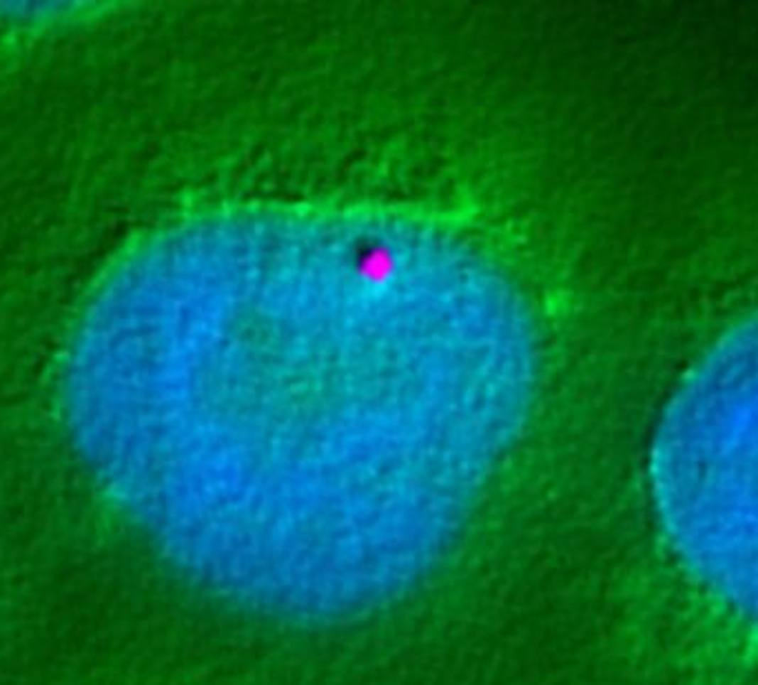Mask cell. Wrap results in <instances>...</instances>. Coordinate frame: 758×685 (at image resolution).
Wrapping results in <instances>:
<instances>
[{"label":"cell","instance_id":"6da1fadb","mask_svg":"<svg viewBox=\"0 0 758 685\" xmlns=\"http://www.w3.org/2000/svg\"><path fill=\"white\" fill-rule=\"evenodd\" d=\"M391 269H393V266H391V260H388V257L384 255V251L379 249V251H375V253L364 262L362 273L371 275V277H379V280H381V277H384L388 271H391Z\"/></svg>","mask_w":758,"mask_h":685}]
</instances>
